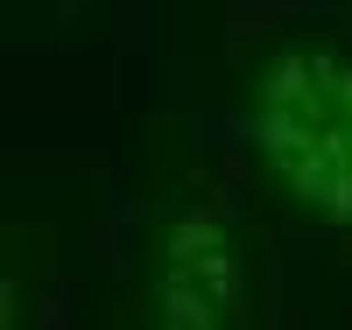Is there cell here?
<instances>
[{"mask_svg": "<svg viewBox=\"0 0 352 330\" xmlns=\"http://www.w3.org/2000/svg\"><path fill=\"white\" fill-rule=\"evenodd\" d=\"M261 267L212 197H176L148 218L127 274V330H247Z\"/></svg>", "mask_w": 352, "mask_h": 330, "instance_id": "obj_2", "label": "cell"}, {"mask_svg": "<svg viewBox=\"0 0 352 330\" xmlns=\"http://www.w3.org/2000/svg\"><path fill=\"white\" fill-rule=\"evenodd\" d=\"M247 148L296 225L352 232V43L282 36L247 71Z\"/></svg>", "mask_w": 352, "mask_h": 330, "instance_id": "obj_1", "label": "cell"}]
</instances>
